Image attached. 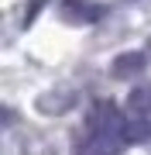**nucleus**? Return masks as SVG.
<instances>
[{
    "label": "nucleus",
    "mask_w": 151,
    "mask_h": 155,
    "mask_svg": "<svg viewBox=\"0 0 151 155\" xmlns=\"http://www.w3.org/2000/svg\"><path fill=\"white\" fill-rule=\"evenodd\" d=\"M58 14H62V21H69V24H93V21L103 17V7L96 4V0H62Z\"/></svg>",
    "instance_id": "7ed1b4c3"
},
{
    "label": "nucleus",
    "mask_w": 151,
    "mask_h": 155,
    "mask_svg": "<svg viewBox=\"0 0 151 155\" xmlns=\"http://www.w3.org/2000/svg\"><path fill=\"white\" fill-rule=\"evenodd\" d=\"M72 93H48L38 100V110L41 114H65V107H72Z\"/></svg>",
    "instance_id": "0eeeda50"
},
{
    "label": "nucleus",
    "mask_w": 151,
    "mask_h": 155,
    "mask_svg": "<svg viewBox=\"0 0 151 155\" xmlns=\"http://www.w3.org/2000/svg\"><path fill=\"white\" fill-rule=\"evenodd\" d=\"M148 66V59H144V52H120L117 59H113V66H110V72L117 79H131V76H137L141 69Z\"/></svg>",
    "instance_id": "39448f33"
},
{
    "label": "nucleus",
    "mask_w": 151,
    "mask_h": 155,
    "mask_svg": "<svg viewBox=\"0 0 151 155\" xmlns=\"http://www.w3.org/2000/svg\"><path fill=\"white\" fill-rule=\"evenodd\" d=\"M124 145L127 141L117 131H86V138L79 141L76 155H120Z\"/></svg>",
    "instance_id": "f03ea898"
},
{
    "label": "nucleus",
    "mask_w": 151,
    "mask_h": 155,
    "mask_svg": "<svg viewBox=\"0 0 151 155\" xmlns=\"http://www.w3.org/2000/svg\"><path fill=\"white\" fill-rule=\"evenodd\" d=\"M124 121L127 117L117 110L113 100H96L90 107V117H86V131H117V134H124Z\"/></svg>",
    "instance_id": "f257e3e1"
},
{
    "label": "nucleus",
    "mask_w": 151,
    "mask_h": 155,
    "mask_svg": "<svg viewBox=\"0 0 151 155\" xmlns=\"http://www.w3.org/2000/svg\"><path fill=\"white\" fill-rule=\"evenodd\" d=\"M45 4H48V0H31V11H24V28H28V24L34 21V17H38V11H41Z\"/></svg>",
    "instance_id": "6e6552de"
},
{
    "label": "nucleus",
    "mask_w": 151,
    "mask_h": 155,
    "mask_svg": "<svg viewBox=\"0 0 151 155\" xmlns=\"http://www.w3.org/2000/svg\"><path fill=\"white\" fill-rule=\"evenodd\" d=\"M124 141L127 145L151 141V114H127V121H124Z\"/></svg>",
    "instance_id": "20e7f679"
},
{
    "label": "nucleus",
    "mask_w": 151,
    "mask_h": 155,
    "mask_svg": "<svg viewBox=\"0 0 151 155\" xmlns=\"http://www.w3.org/2000/svg\"><path fill=\"white\" fill-rule=\"evenodd\" d=\"M127 114H151V86L137 83L127 93Z\"/></svg>",
    "instance_id": "423d86ee"
}]
</instances>
